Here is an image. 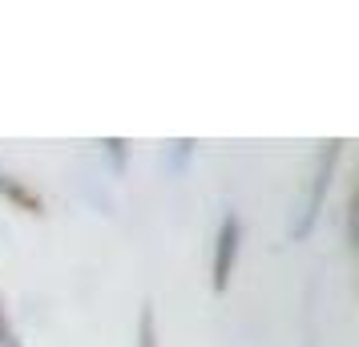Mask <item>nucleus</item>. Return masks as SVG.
Returning a JSON list of instances; mask_svg holds the SVG:
<instances>
[{"mask_svg": "<svg viewBox=\"0 0 359 347\" xmlns=\"http://www.w3.org/2000/svg\"><path fill=\"white\" fill-rule=\"evenodd\" d=\"M0 198H8L17 210H25V215H41V210H45L41 194L29 190L25 182H17V178H8V174H0Z\"/></svg>", "mask_w": 359, "mask_h": 347, "instance_id": "nucleus-3", "label": "nucleus"}, {"mask_svg": "<svg viewBox=\"0 0 359 347\" xmlns=\"http://www.w3.org/2000/svg\"><path fill=\"white\" fill-rule=\"evenodd\" d=\"M0 347H20V335L13 327V319L4 315V303H0Z\"/></svg>", "mask_w": 359, "mask_h": 347, "instance_id": "nucleus-5", "label": "nucleus"}, {"mask_svg": "<svg viewBox=\"0 0 359 347\" xmlns=\"http://www.w3.org/2000/svg\"><path fill=\"white\" fill-rule=\"evenodd\" d=\"M238 243H243V222L230 210L218 226V238H214V291L222 295L230 287V275H234V263H238Z\"/></svg>", "mask_w": 359, "mask_h": 347, "instance_id": "nucleus-2", "label": "nucleus"}, {"mask_svg": "<svg viewBox=\"0 0 359 347\" xmlns=\"http://www.w3.org/2000/svg\"><path fill=\"white\" fill-rule=\"evenodd\" d=\"M101 146L109 149V158H114V165H117V170L126 165V142H121V137H105Z\"/></svg>", "mask_w": 359, "mask_h": 347, "instance_id": "nucleus-6", "label": "nucleus"}, {"mask_svg": "<svg viewBox=\"0 0 359 347\" xmlns=\"http://www.w3.org/2000/svg\"><path fill=\"white\" fill-rule=\"evenodd\" d=\"M339 158H343V142H339V137H331V142L319 149V165H315V178H311L307 206H303L299 222L291 226L294 238H307L311 226L319 222V210H323V198H327V190H331V178H335V165H339Z\"/></svg>", "mask_w": 359, "mask_h": 347, "instance_id": "nucleus-1", "label": "nucleus"}, {"mask_svg": "<svg viewBox=\"0 0 359 347\" xmlns=\"http://www.w3.org/2000/svg\"><path fill=\"white\" fill-rule=\"evenodd\" d=\"M137 347H158V323H154V303L142 307L137 315Z\"/></svg>", "mask_w": 359, "mask_h": 347, "instance_id": "nucleus-4", "label": "nucleus"}]
</instances>
